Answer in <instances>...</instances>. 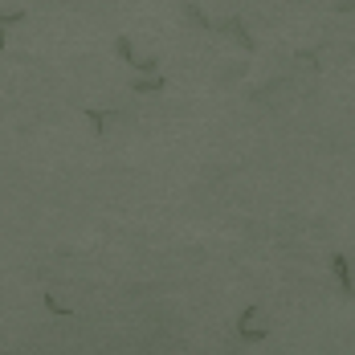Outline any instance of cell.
Listing matches in <instances>:
<instances>
[{"mask_svg": "<svg viewBox=\"0 0 355 355\" xmlns=\"http://www.w3.org/2000/svg\"><path fill=\"white\" fill-rule=\"evenodd\" d=\"M135 70H139V74H160V57H155V53H151V57H139Z\"/></svg>", "mask_w": 355, "mask_h": 355, "instance_id": "10", "label": "cell"}, {"mask_svg": "<svg viewBox=\"0 0 355 355\" xmlns=\"http://www.w3.org/2000/svg\"><path fill=\"white\" fill-rule=\"evenodd\" d=\"M86 119H90V127H94V135H106L111 123L127 119V111H98V106H86Z\"/></svg>", "mask_w": 355, "mask_h": 355, "instance_id": "3", "label": "cell"}, {"mask_svg": "<svg viewBox=\"0 0 355 355\" xmlns=\"http://www.w3.org/2000/svg\"><path fill=\"white\" fill-rule=\"evenodd\" d=\"M217 29H221L224 37H233V41L241 45L245 53H253V49H258V41L249 37V29H245V21H241V17H224V21L217 25Z\"/></svg>", "mask_w": 355, "mask_h": 355, "instance_id": "2", "label": "cell"}, {"mask_svg": "<svg viewBox=\"0 0 355 355\" xmlns=\"http://www.w3.org/2000/svg\"><path fill=\"white\" fill-rule=\"evenodd\" d=\"M45 311L49 314H57V318H70V307H66V303H57V294H45Z\"/></svg>", "mask_w": 355, "mask_h": 355, "instance_id": "9", "label": "cell"}, {"mask_svg": "<svg viewBox=\"0 0 355 355\" xmlns=\"http://www.w3.org/2000/svg\"><path fill=\"white\" fill-rule=\"evenodd\" d=\"M331 269H335L343 294H352V258H347V253H335V258H331Z\"/></svg>", "mask_w": 355, "mask_h": 355, "instance_id": "5", "label": "cell"}, {"mask_svg": "<svg viewBox=\"0 0 355 355\" xmlns=\"http://www.w3.org/2000/svg\"><path fill=\"white\" fill-rule=\"evenodd\" d=\"M237 335H241L245 343L266 339L269 327H266V314H262V307H245V311H241V318H237Z\"/></svg>", "mask_w": 355, "mask_h": 355, "instance_id": "1", "label": "cell"}, {"mask_svg": "<svg viewBox=\"0 0 355 355\" xmlns=\"http://www.w3.org/2000/svg\"><path fill=\"white\" fill-rule=\"evenodd\" d=\"M184 21H188V25H196V29H213V21L204 17V8H200L196 0H188V4H184Z\"/></svg>", "mask_w": 355, "mask_h": 355, "instance_id": "6", "label": "cell"}, {"mask_svg": "<svg viewBox=\"0 0 355 355\" xmlns=\"http://www.w3.org/2000/svg\"><path fill=\"white\" fill-rule=\"evenodd\" d=\"M115 53H119V57H123V61H139V53H135V41L131 37H127V33H123V37H115Z\"/></svg>", "mask_w": 355, "mask_h": 355, "instance_id": "8", "label": "cell"}, {"mask_svg": "<svg viewBox=\"0 0 355 355\" xmlns=\"http://www.w3.org/2000/svg\"><path fill=\"white\" fill-rule=\"evenodd\" d=\"M25 21V8H12V12H0V49L8 45V33L4 29H12V25H21Z\"/></svg>", "mask_w": 355, "mask_h": 355, "instance_id": "7", "label": "cell"}, {"mask_svg": "<svg viewBox=\"0 0 355 355\" xmlns=\"http://www.w3.org/2000/svg\"><path fill=\"white\" fill-rule=\"evenodd\" d=\"M135 94H164L168 90V78L164 74H143V78H135L131 82Z\"/></svg>", "mask_w": 355, "mask_h": 355, "instance_id": "4", "label": "cell"}]
</instances>
